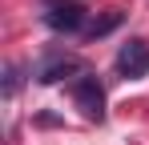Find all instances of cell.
<instances>
[{"instance_id": "6da1fadb", "label": "cell", "mask_w": 149, "mask_h": 145, "mask_svg": "<svg viewBox=\"0 0 149 145\" xmlns=\"http://www.w3.org/2000/svg\"><path fill=\"white\" fill-rule=\"evenodd\" d=\"M73 101H77V109H81L89 121H105V89H101L97 77L81 72L73 81Z\"/></svg>"}, {"instance_id": "7a4b0ae2", "label": "cell", "mask_w": 149, "mask_h": 145, "mask_svg": "<svg viewBox=\"0 0 149 145\" xmlns=\"http://www.w3.org/2000/svg\"><path fill=\"white\" fill-rule=\"evenodd\" d=\"M117 72L121 77H149V40L129 36L117 52Z\"/></svg>"}, {"instance_id": "3957f363", "label": "cell", "mask_w": 149, "mask_h": 145, "mask_svg": "<svg viewBox=\"0 0 149 145\" xmlns=\"http://www.w3.org/2000/svg\"><path fill=\"white\" fill-rule=\"evenodd\" d=\"M45 24L56 28V32H85V8L73 4V0H56L45 12Z\"/></svg>"}, {"instance_id": "277c9868", "label": "cell", "mask_w": 149, "mask_h": 145, "mask_svg": "<svg viewBox=\"0 0 149 145\" xmlns=\"http://www.w3.org/2000/svg\"><path fill=\"white\" fill-rule=\"evenodd\" d=\"M69 72H81V61L69 56V52H49L45 61H36L32 77H36L40 85H56V81H61V77H69Z\"/></svg>"}, {"instance_id": "5b68a950", "label": "cell", "mask_w": 149, "mask_h": 145, "mask_svg": "<svg viewBox=\"0 0 149 145\" xmlns=\"http://www.w3.org/2000/svg\"><path fill=\"white\" fill-rule=\"evenodd\" d=\"M121 20H125V16L113 8V12H105V16H97V20H89V24H85V36H89V40H97V36H105V32H113Z\"/></svg>"}, {"instance_id": "8992f818", "label": "cell", "mask_w": 149, "mask_h": 145, "mask_svg": "<svg viewBox=\"0 0 149 145\" xmlns=\"http://www.w3.org/2000/svg\"><path fill=\"white\" fill-rule=\"evenodd\" d=\"M20 89V65H4V97H16Z\"/></svg>"}]
</instances>
